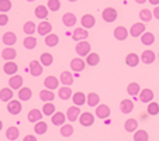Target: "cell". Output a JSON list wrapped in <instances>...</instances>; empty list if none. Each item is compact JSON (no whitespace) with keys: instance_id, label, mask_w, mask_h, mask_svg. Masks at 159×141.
I'll list each match as a JSON object with an SVG mask.
<instances>
[{"instance_id":"cell-1","label":"cell","mask_w":159,"mask_h":141,"mask_svg":"<svg viewBox=\"0 0 159 141\" xmlns=\"http://www.w3.org/2000/svg\"><path fill=\"white\" fill-rule=\"evenodd\" d=\"M75 49H76V54H78L79 57H87V54L90 52V44L86 41V40H83V41H78Z\"/></svg>"},{"instance_id":"cell-2","label":"cell","mask_w":159,"mask_h":141,"mask_svg":"<svg viewBox=\"0 0 159 141\" xmlns=\"http://www.w3.org/2000/svg\"><path fill=\"white\" fill-rule=\"evenodd\" d=\"M102 17L106 23H113V21L117 20V10L113 9V7H107V9L103 10Z\"/></svg>"},{"instance_id":"cell-3","label":"cell","mask_w":159,"mask_h":141,"mask_svg":"<svg viewBox=\"0 0 159 141\" xmlns=\"http://www.w3.org/2000/svg\"><path fill=\"white\" fill-rule=\"evenodd\" d=\"M79 123H80L83 127L93 126V123H94V116L90 113V111H84V113H82L80 117H79Z\"/></svg>"},{"instance_id":"cell-4","label":"cell","mask_w":159,"mask_h":141,"mask_svg":"<svg viewBox=\"0 0 159 141\" xmlns=\"http://www.w3.org/2000/svg\"><path fill=\"white\" fill-rule=\"evenodd\" d=\"M37 31H38L39 35H48L52 31V24L49 21H41L38 26H37Z\"/></svg>"},{"instance_id":"cell-5","label":"cell","mask_w":159,"mask_h":141,"mask_svg":"<svg viewBox=\"0 0 159 141\" xmlns=\"http://www.w3.org/2000/svg\"><path fill=\"white\" fill-rule=\"evenodd\" d=\"M42 68L44 65L41 63V61H31L30 62V73L33 76H39L42 73Z\"/></svg>"},{"instance_id":"cell-6","label":"cell","mask_w":159,"mask_h":141,"mask_svg":"<svg viewBox=\"0 0 159 141\" xmlns=\"http://www.w3.org/2000/svg\"><path fill=\"white\" fill-rule=\"evenodd\" d=\"M87 37H89V31H87V28H84V27L75 28V31H73V34H72V38L75 40V41H83V40L87 38Z\"/></svg>"},{"instance_id":"cell-7","label":"cell","mask_w":159,"mask_h":141,"mask_svg":"<svg viewBox=\"0 0 159 141\" xmlns=\"http://www.w3.org/2000/svg\"><path fill=\"white\" fill-rule=\"evenodd\" d=\"M7 110L11 114H18L21 110H23V106H21L20 100H14L11 99L10 102H7Z\"/></svg>"},{"instance_id":"cell-8","label":"cell","mask_w":159,"mask_h":141,"mask_svg":"<svg viewBox=\"0 0 159 141\" xmlns=\"http://www.w3.org/2000/svg\"><path fill=\"white\" fill-rule=\"evenodd\" d=\"M111 110L110 107H108L107 105H97L96 106V116L99 117V119H107L108 116H110Z\"/></svg>"},{"instance_id":"cell-9","label":"cell","mask_w":159,"mask_h":141,"mask_svg":"<svg viewBox=\"0 0 159 141\" xmlns=\"http://www.w3.org/2000/svg\"><path fill=\"white\" fill-rule=\"evenodd\" d=\"M144 33H145L144 23H135V24H132L131 30H129V35H132V37H141Z\"/></svg>"},{"instance_id":"cell-10","label":"cell","mask_w":159,"mask_h":141,"mask_svg":"<svg viewBox=\"0 0 159 141\" xmlns=\"http://www.w3.org/2000/svg\"><path fill=\"white\" fill-rule=\"evenodd\" d=\"M128 34H129V31L127 30L125 27H123V26H118V27L114 28V38L118 40V41H124V40H127Z\"/></svg>"},{"instance_id":"cell-11","label":"cell","mask_w":159,"mask_h":141,"mask_svg":"<svg viewBox=\"0 0 159 141\" xmlns=\"http://www.w3.org/2000/svg\"><path fill=\"white\" fill-rule=\"evenodd\" d=\"M3 71L4 73H7V75H16L18 71V65L14 62V61H7L6 63L3 65Z\"/></svg>"},{"instance_id":"cell-12","label":"cell","mask_w":159,"mask_h":141,"mask_svg":"<svg viewBox=\"0 0 159 141\" xmlns=\"http://www.w3.org/2000/svg\"><path fill=\"white\" fill-rule=\"evenodd\" d=\"M79 116H80V109H79V106H76V105L72 106V107H69L68 111H66V117H68L69 121H76Z\"/></svg>"},{"instance_id":"cell-13","label":"cell","mask_w":159,"mask_h":141,"mask_svg":"<svg viewBox=\"0 0 159 141\" xmlns=\"http://www.w3.org/2000/svg\"><path fill=\"white\" fill-rule=\"evenodd\" d=\"M84 66H86V63H84V61L80 57L73 58V59L70 61V68H72V71H75V72H82L84 69Z\"/></svg>"},{"instance_id":"cell-14","label":"cell","mask_w":159,"mask_h":141,"mask_svg":"<svg viewBox=\"0 0 159 141\" xmlns=\"http://www.w3.org/2000/svg\"><path fill=\"white\" fill-rule=\"evenodd\" d=\"M31 96H33V90L30 89V87H23L21 86L20 89H18V99L21 100V102H27V100L31 99Z\"/></svg>"},{"instance_id":"cell-15","label":"cell","mask_w":159,"mask_h":141,"mask_svg":"<svg viewBox=\"0 0 159 141\" xmlns=\"http://www.w3.org/2000/svg\"><path fill=\"white\" fill-rule=\"evenodd\" d=\"M9 86L11 87L13 90L14 89H20L21 86H23V76H20V75H11V78L9 79Z\"/></svg>"},{"instance_id":"cell-16","label":"cell","mask_w":159,"mask_h":141,"mask_svg":"<svg viewBox=\"0 0 159 141\" xmlns=\"http://www.w3.org/2000/svg\"><path fill=\"white\" fill-rule=\"evenodd\" d=\"M62 21L66 27H73V26L76 24L78 18H76V16L73 14V13H65V14L62 16Z\"/></svg>"},{"instance_id":"cell-17","label":"cell","mask_w":159,"mask_h":141,"mask_svg":"<svg viewBox=\"0 0 159 141\" xmlns=\"http://www.w3.org/2000/svg\"><path fill=\"white\" fill-rule=\"evenodd\" d=\"M80 23L84 28H92V27H94V24H96V18H94L92 14H84L83 17L80 18Z\"/></svg>"},{"instance_id":"cell-18","label":"cell","mask_w":159,"mask_h":141,"mask_svg":"<svg viewBox=\"0 0 159 141\" xmlns=\"http://www.w3.org/2000/svg\"><path fill=\"white\" fill-rule=\"evenodd\" d=\"M58 85H59V81H58V78L57 76H47L45 78V81H44V86L47 87V89H51V90H54V89H57L58 87Z\"/></svg>"},{"instance_id":"cell-19","label":"cell","mask_w":159,"mask_h":141,"mask_svg":"<svg viewBox=\"0 0 159 141\" xmlns=\"http://www.w3.org/2000/svg\"><path fill=\"white\" fill-rule=\"evenodd\" d=\"M3 42L7 47H11V45H14L17 42V35L13 31H7V33L3 34Z\"/></svg>"},{"instance_id":"cell-20","label":"cell","mask_w":159,"mask_h":141,"mask_svg":"<svg viewBox=\"0 0 159 141\" xmlns=\"http://www.w3.org/2000/svg\"><path fill=\"white\" fill-rule=\"evenodd\" d=\"M16 57H17V51L13 47H7V48H4L2 51V58L6 61H13Z\"/></svg>"},{"instance_id":"cell-21","label":"cell","mask_w":159,"mask_h":141,"mask_svg":"<svg viewBox=\"0 0 159 141\" xmlns=\"http://www.w3.org/2000/svg\"><path fill=\"white\" fill-rule=\"evenodd\" d=\"M120 110L123 111L124 114L131 113V111L134 110V103H132V100H129V99L121 100V103H120Z\"/></svg>"},{"instance_id":"cell-22","label":"cell","mask_w":159,"mask_h":141,"mask_svg":"<svg viewBox=\"0 0 159 141\" xmlns=\"http://www.w3.org/2000/svg\"><path fill=\"white\" fill-rule=\"evenodd\" d=\"M155 58H156L155 52L151 51V49H147V51H144V52H142V55H141V61L145 63V65H149V63H152L153 61H155Z\"/></svg>"},{"instance_id":"cell-23","label":"cell","mask_w":159,"mask_h":141,"mask_svg":"<svg viewBox=\"0 0 159 141\" xmlns=\"http://www.w3.org/2000/svg\"><path fill=\"white\" fill-rule=\"evenodd\" d=\"M152 99H153V92L151 89H142L141 92H139V100L141 102H144V103H149V102H152Z\"/></svg>"},{"instance_id":"cell-24","label":"cell","mask_w":159,"mask_h":141,"mask_svg":"<svg viewBox=\"0 0 159 141\" xmlns=\"http://www.w3.org/2000/svg\"><path fill=\"white\" fill-rule=\"evenodd\" d=\"M66 121V114H63L62 111H57L52 114V124L54 126H62Z\"/></svg>"},{"instance_id":"cell-25","label":"cell","mask_w":159,"mask_h":141,"mask_svg":"<svg viewBox=\"0 0 159 141\" xmlns=\"http://www.w3.org/2000/svg\"><path fill=\"white\" fill-rule=\"evenodd\" d=\"M72 89H70L69 86H63V87H59V90H58V96H59V99H62V100H68V99H70L72 97Z\"/></svg>"},{"instance_id":"cell-26","label":"cell","mask_w":159,"mask_h":141,"mask_svg":"<svg viewBox=\"0 0 159 141\" xmlns=\"http://www.w3.org/2000/svg\"><path fill=\"white\" fill-rule=\"evenodd\" d=\"M86 99H87V96L83 92H76L72 95V100L76 106H83L86 103Z\"/></svg>"},{"instance_id":"cell-27","label":"cell","mask_w":159,"mask_h":141,"mask_svg":"<svg viewBox=\"0 0 159 141\" xmlns=\"http://www.w3.org/2000/svg\"><path fill=\"white\" fill-rule=\"evenodd\" d=\"M59 82L63 85H66V86H70V85L73 83V75L69 72V71H63V72L61 73Z\"/></svg>"},{"instance_id":"cell-28","label":"cell","mask_w":159,"mask_h":141,"mask_svg":"<svg viewBox=\"0 0 159 141\" xmlns=\"http://www.w3.org/2000/svg\"><path fill=\"white\" fill-rule=\"evenodd\" d=\"M39 99H41L42 102H52V100L55 99V95L51 89H44L39 92Z\"/></svg>"},{"instance_id":"cell-29","label":"cell","mask_w":159,"mask_h":141,"mask_svg":"<svg viewBox=\"0 0 159 141\" xmlns=\"http://www.w3.org/2000/svg\"><path fill=\"white\" fill-rule=\"evenodd\" d=\"M13 99V89L11 87H3L0 90V100L2 102H10Z\"/></svg>"},{"instance_id":"cell-30","label":"cell","mask_w":159,"mask_h":141,"mask_svg":"<svg viewBox=\"0 0 159 141\" xmlns=\"http://www.w3.org/2000/svg\"><path fill=\"white\" fill-rule=\"evenodd\" d=\"M86 103L90 106V107H96V106L100 103V97H99V95H97V93H94V92H90L89 95H87Z\"/></svg>"},{"instance_id":"cell-31","label":"cell","mask_w":159,"mask_h":141,"mask_svg":"<svg viewBox=\"0 0 159 141\" xmlns=\"http://www.w3.org/2000/svg\"><path fill=\"white\" fill-rule=\"evenodd\" d=\"M124 129L128 133L137 131V129H138V120H137V119H128V120L125 121V124H124Z\"/></svg>"},{"instance_id":"cell-32","label":"cell","mask_w":159,"mask_h":141,"mask_svg":"<svg viewBox=\"0 0 159 141\" xmlns=\"http://www.w3.org/2000/svg\"><path fill=\"white\" fill-rule=\"evenodd\" d=\"M34 13H35V17L39 18V20H44V18L48 17V9L45 6H42V4L37 6L35 10H34Z\"/></svg>"},{"instance_id":"cell-33","label":"cell","mask_w":159,"mask_h":141,"mask_svg":"<svg viewBox=\"0 0 159 141\" xmlns=\"http://www.w3.org/2000/svg\"><path fill=\"white\" fill-rule=\"evenodd\" d=\"M42 111H39L38 109H33V110H30V113H28V121H31V123H35V121H39L42 119Z\"/></svg>"},{"instance_id":"cell-34","label":"cell","mask_w":159,"mask_h":141,"mask_svg":"<svg viewBox=\"0 0 159 141\" xmlns=\"http://www.w3.org/2000/svg\"><path fill=\"white\" fill-rule=\"evenodd\" d=\"M99 62H100V57H99V54H96V52H92V54H87V57H86V63L87 65H90V66H96V65H99Z\"/></svg>"},{"instance_id":"cell-35","label":"cell","mask_w":159,"mask_h":141,"mask_svg":"<svg viewBox=\"0 0 159 141\" xmlns=\"http://www.w3.org/2000/svg\"><path fill=\"white\" fill-rule=\"evenodd\" d=\"M125 62L128 66H131V68H134V66H137L139 63V57L137 54H134V52H131V54H128L125 57Z\"/></svg>"},{"instance_id":"cell-36","label":"cell","mask_w":159,"mask_h":141,"mask_svg":"<svg viewBox=\"0 0 159 141\" xmlns=\"http://www.w3.org/2000/svg\"><path fill=\"white\" fill-rule=\"evenodd\" d=\"M139 92H141V86L137 82H131L127 87V93L129 96H137V95H139Z\"/></svg>"},{"instance_id":"cell-37","label":"cell","mask_w":159,"mask_h":141,"mask_svg":"<svg viewBox=\"0 0 159 141\" xmlns=\"http://www.w3.org/2000/svg\"><path fill=\"white\" fill-rule=\"evenodd\" d=\"M141 42L144 45H152L155 42V35L152 33H149V31H145L141 35Z\"/></svg>"},{"instance_id":"cell-38","label":"cell","mask_w":159,"mask_h":141,"mask_svg":"<svg viewBox=\"0 0 159 141\" xmlns=\"http://www.w3.org/2000/svg\"><path fill=\"white\" fill-rule=\"evenodd\" d=\"M23 45H24L25 49H34L37 47V38H34L33 35L25 37L24 41H23Z\"/></svg>"},{"instance_id":"cell-39","label":"cell","mask_w":159,"mask_h":141,"mask_svg":"<svg viewBox=\"0 0 159 141\" xmlns=\"http://www.w3.org/2000/svg\"><path fill=\"white\" fill-rule=\"evenodd\" d=\"M58 42H59V38H58L57 34L49 33L48 35H45V44L48 45V47H57Z\"/></svg>"},{"instance_id":"cell-40","label":"cell","mask_w":159,"mask_h":141,"mask_svg":"<svg viewBox=\"0 0 159 141\" xmlns=\"http://www.w3.org/2000/svg\"><path fill=\"white\" fill-rule=\"evenodd\" d=\"M39 61H41V63L44 66H49L54 62V57H52V54H49V52H44V54H41Z\"/></svg>"},{"instance_id":"cell-41","label":"cell","mask_w":159,"mask_h":141,"mask_svg":"<svg viewBox=\"0 0 159 141\" xmlns=\"http://www.w3.org/2000/svg\"><path fill=\"white\" fill-rule=\"evenodd\" d=\"M47 130H48V126H47V123L45 121H37L35 123V127H34V131L37 133V134H45L47 133Z\"/></svg>"},{"instance_id":"cell-42","label":"cell","mask_w":159,"mask_h":141,"mask_svg":"<svg viewBox=\"0 0 159 141\" xmlns=\"http://www.w3.org/2000/svg\"><path fill=\"white\" fill-rule=\"evenodd\" d=\"M135 141H148L149 140V134L145 130H137V133L134 134Z\"/></svg>"},{"instance_id":"cell-43","label":"cell","mask_w":159,"mask_h":141,"mask_svg":"<svg viewBox=\"0 0 159 141\" xmlns=\"http://www.w3.org/2000/svg\"><path fill=\"white\" fill-rule=\"evenodd\" d=\"M152 12L148 9H142L141 12H139V18H141L144 23H149L151 20H152Z\"/></svg>"},{"instance_id":"cell-44","label":"cell","mask_w":159,"mask_h":141,"mask_svg":"<svg viewBox=\"0 0 159 141\" xmlns=\"http://www.w3.org/2000/svg\"><path fill=\"white\" fill-rule=\"evenodd\" d=\"M37 27H35V23L34 21H27L24 24V27H23V31H24L25 34H28V35H33L34 33H35Z\"/></svg>"},{"instance_id":"cell-45","label":"cell","mask_w":159,"mask_h":141,"mask_svg":"<svg viewBox=\"0 0 159 141\" xmlns=\"http://www.w3.org/2000/svg\"><path fill=\"white\" fill-rule=\"evenodd\" d=\"M42 113L45 114V116H52V114L55 113V106L52 102H45L44 107H42Z\"/></svg>"},{"instance_id":"cell-46","label":"cell","mask_w":159,"mask_h":141,"mask_svg":"<svg viewBox=\"0 0 159 141\" xmlns=\"http://www.w3.org/2000/svg\"><path fill=\"white\" fill-rule=\"evenodd\" d=\"M61 134L63 137H70L73 134V126L72 124H62L61 126Z\"/></svg>"},{"instance_id":"cell-47","label":"cell","mask_w":159,"mask_h":141,"mask_svg":"<svg viewBox=\"0 0 159 141\" xmlns=\"http://www.w3.org/2000/svg\"><path fill=\"white\" fill-rule=\"evenodd\" d=\"M18 129L17 127H9L7 129V131H6V137H7V140H17L18 138Z\"/></svg>"},{"instance_id":"cell-48","label":"cell","mask_w":159,"mask_h":141,"mask_svg":"<svg viewBox=\"0 0 159 141\" xmlns=\"http://www.w3.org/2000/svg\"><path fill=\"white\" fill-rule=\"evenodd\" d=\"M147 111H148V114H151V116H155V114H158L159 113V103L149 102V103H148Z\"/></svg>"},{"instance_id":"cell-49","label":"cell","mask_w":159,"mask_h":141,"mask_svg":"<svg viewBox=\"0 0 159 141\" xmlns=\"http://www.w3.org/2000/svg\"><path fill=\"white\" fill-rule=\"evenodd\" d=\"M11 9V0H0V13H7Z\"/></svg>"},{"instance_id":"cell-50","label":"cell","mask_w":159,"mask_h":141,"mask_svg":"<svg viewBox=\"0 0 159 141\" xmlns=\"http://www.w3.org/2000/svg\"><path fill=\"white\" fill-rule=\"evenodd\" d=\"M48 9L51 12H58L61 9V2L59 0H48Z\"/></svg>"},{"instance_id":"cell-51","label":"cell","mask_w":159,"mask_h":141,"mask_svg":"<svg viewBox=\"0 0 159 141\" xmlns=\"http://www.w3.org/2000/svg\"><path fill=\"white\" fill-rule=\"evenodd\" d=\"M9 23V16L6 13H0V26H6Z\"/></svg>"},{"instance_id":"cell-52","label":"cell","mask_w":159,"mask_h":141,"mask_svg":"<svg viewBox=\"0 0 159 141\" xmlns=\"http://www.w3.org/2000/svg\"><path fill=\"white\" fill-rule=\"evenodd\" d=\"M152 14H153V16H155V18H158V20H159V4H158V6H156V7H155V9H153Z\"/></svg>"},{"instance_id":"cell-53","label":"cell","mask_w":159,"mask_h":141,"mask_svg":"<svg viewBox=\"0 0 159 141\" xmlns=\"http://www.w3.org/2000/svg\"><path fill=\"white\" fill-rule=\"evenodd\" d=\"M24 140L25 141H35V135H25Z\"/></svg>"},{"instance_id":"cell-54","label":"cell","mask_w":159,"mask_h":141,"mask_svg":"<svg viewBox=\"0 0 159 141\" xmlns=\"http://www.w3.org/2000/svg\"><path fill=\"white\" fill-rule=\"evenodd\" d=\"M151 4H153V6H158L159 4V0H148Z\"/></svg>"},{"instance_id":"cell-55","label":"cell","mask_w":159,"mask_h":141,"mask_svg":"<svg viewBox=\"0 0 159 141\" xmlns=\"http://www.w3.org/2000/svg\"><path fill=\"white\" fill-rule=\"evenodd\" d=\"M135 2H137L138 4H144L145 2H147V0H135Z\"/></svg>"},{"instance_id":"cell-56","label":"cell","mask_w":159,"mask_h":141,"mask_svg":"<svg viewBox=\"0 0 159 141\" xmlns=\"http://www.w3.org/2000/svg\"><path fill=\"white\" fill-rule=\"evenodd\" d=\"M2 129H3V121L0 120V131H2Z\"/></svg>"},{"instance_id":"cell-57","label":"cell","mask_w":159,"mask_h":141,"mask_svg":"<svg viewBox=\"0 0 159 141\" xmlns=\"http://www.w3.org/2000/svg\"><path fill=\"white\" fill-rule=\"evenodd\" d=\"M68 2H72V3H73V2H78V0H68Z\"/></svg>"},{"instance_id":"cell-58","label":"cell","mask_w":159,"mask_h":141,"mask_svg":"<svg viewBox=\"0 0 159 141\" xmlns=\"http://www.w3.org/2000/svg\"><path fill=\"white\" fill-rule=\"evenodd\" d=\"M27 2H34V0H27Z\"/></svg>"}]
</instances>
